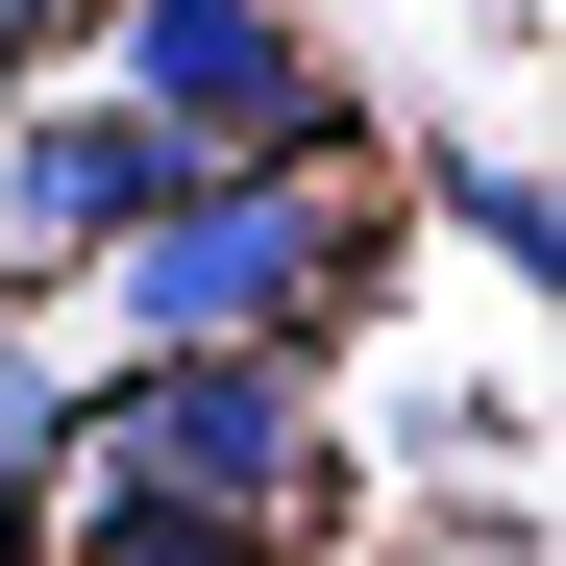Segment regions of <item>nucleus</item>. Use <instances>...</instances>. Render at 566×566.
Segmentation results:
<instances>
[{"mask_svg": "<svg viewBox=\"0 0 566 566\" xmlns=\"http://www.w3.org/2000/svg\"><path fill=\"white\" fill-rule=\"evenodd\" d=\"M99 271H124V321H148V345H296V321H345V172H321V148L172 172Z\"/></svg>", "mask_w": 566, "mask_h": 566, "instance_id": "1", "label": "nucleus"}, {"mask_svg": "<svg viewBox=\"0 0 566 566\" xmlns=\"http://www.w3.org/2000/svg\"><path fill=\"white\" fill-rule=\"evenodd\" d=\"M99 493H198V517H271L321 468V395H296V345H148V395H99Z\"/></svg>", "mask_w": 566, "mask_h": 566, "instance_id": "2", "label": "nucleus"}, {"mask_svg": "<svg viewBox=\"0 0 566 566\" xmlns=\"http://www.w3.org/2000/svg\"><path fill=\"white\" fill-rule=\"evenodd\" d=\"M124 124L148 148H321L296 0H124Z\"/></svg>", "mask_w": 566, "mask_h": 566, "instance_id": "3", "label": "nucleus"}, {"mask_svg": "<svg viewBox=\"0 0 566 566\" xmlns=\"http://www.w3.org/2000/svg\"><path fill=\"white\" fill-rule=\"evenodd\" d=\"M172 172H198V148H148L124 99H74V124H25V148H0V247H25V271H74V247H124Z\"/></svg>", "mask_w": 566, "mask_h": 566, "instance_id": "4", "label": "nucleus"}, {"mask_svg": "<svg viewBox=\"0 0 566 566\" xmlns=\"http://www.w3.org/2000/svg\"><path fill=\"white\" fill-rule=\"evenodd\" d=\"M74 566H271V542L198 517V493H99V468H74Z\"/></svg>", "mask_w": 566, "mask_h": 566, "instance_id": "5", "label": "nucleus"}, {"mask_svg": "<svg viewBox=\"0 0 566 566\" xmlns=\"http://www.w3.org/2000/svg\"><path fill=\"white\" fill-rule=\"evenodd\" d=\"M25 25H50V0H0V50H25Z\"/></svg>", "mask_w": 566, "mask_h": 566, "instance_id": "6", "label": "nucleus"}, {"mask_svg": "<svg viewBox=\"0 0 566 566\" xmlns=\"http://www.w3.org/2000/svg\"><path fill=\"white\" fill-rule=\"evenodd\" d=\"M0 566H25V493H0Z\"/></svg>", "mask_w": 566, "mask_h": 566, "instance_id": "7", "label": "nucleus"}]
</instances>
